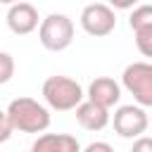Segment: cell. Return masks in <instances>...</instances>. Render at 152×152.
<instances>
[{
    "label": "cell",
    "instance_id": "6da1fadb",
    "mask_svg": "<svg viewBox=\"0 0 152 152\" xmlns=\"http://www.w3.org/2000/svg\"><path fill=\"white\" fill-rule=\"evenodd\" d=\"M7 119L12 124V131L21 133H43L50 126V112L45 104H40L33 97H17L7 104Z\"/></svg>",
    "mask_w": 152,
    "mask_h": 152
},
{
    "label": "cell",
    "instance_id": "7a4b0ae2",
    "mask_svg": "<svg viewBox=\"0 0 152 152\" xmlns=\"http://www.w3.org/2000/svg\"><path fill=\"white\" fill-rule=\"evenodd\" d=\"M43 97L48 102L50 109L57 112H71L83 102V88L78 81L69 78V76H48L43 83Z\"/></svg>",
    "mask_w": 152,
    "mask_h": 152
},
{
    "label": "cell",
    "instance_id": "3957f363",
    "mask_svg": "<svg viewBox=\"0 0 152 152\" xmlns=\"http://www.w3.org/2000/svg\"><path fill=\"white\" fill-rule=\"evenodd\" d=\"M38 40L50 52H62L74 43V21L66 14L52 12L45 19H40L38 26Z\"/></svg>",
    "mask_w": 152,
    "mask_h": 152
},
{
    "label": "cell",
    "instance_id": "277c9868",
    "mask_svg": "<svg viewBox=\"0 0 152 152\" xmlns=\"http://www.w3.org/2000/svg\"><path fill=\"white\" fill-rule=\"evenodd\" d=\"M121 86L133 95L135 104L152 107V62H131L121 74Z\"/></svg>",
    "mask_w": 152,
    "mask_h": 152
},
{
    "label": "cell",
    "instance_id": "5b68a950",
    "mask_svg": "<svg viewBox=\"0 0 152 152\" xmlns=\"http://www.w3.org/2000/svg\"><path fill=\"white\" fill-rule=\"evenodd\" d=\"M78 19H81V28L88 36H95V38H104V36H109L116 28V14L104 2H90V5H86L81 10Z\"/></svg>",
    "mask_w": 152,
    "mask_h": 152
},
{
    "label": "cell",
    "instance_id": "8992f818",
    "mask_svg": "<svg viewBox=\"0 0 152 152\" xmlns=\"http://www.w3.org/2000/svg\"><path fill=\"white\" fill-rule=\"evenodd\" d=\"M147 112L140 104H121L112 116L114 133L121 138H140L147 131Z\"/></svg>",
    "mask_w": 152,
    "mask_h": 152
},
{
    "label": "cell",
    "instance_id": "52a82bcc",
    "mask_svg": "<svg viewBox=\"0 0 152 152\" xmlns=\"http://www.w3.org/2000/svg\"><path fill=\"white\" fill-rule=\"evenodd\" d=\"M5 21H7V28H10L12 33H17V36H28V33H33V31L40 26L38 10H36L31 2H24V0L10 5Z\"/></svg>",
    "mask_w": 152,
    "mask_h": 152
},
{
    "label": "cell",
    "instance_id": "ba28073f",
    "mask_svg": "<svg viewBox=\"0 0 152 152\" xmlns=\"http://www.w3.org/2000/svg\"><path fill=\"white\" fill-rule=\"evenodd\" d=\"M88 100L104 109H112L121 100V83H116L112 76H97L88 86Z\"/></svg>",
    "mask_w": 152,
    "mask_h": 152
},
{
    "label": "cell",
    "instance_id": "9c48e42d",
    "mask_svg": "<svg viewBox=\"0 0 152 152\" xmlns=\"http://www.w3.org/2000/svg\"><path fill=\"white\" fill-rule=\"evenodd\" d=\"M74 112H76L78 126L86 128V131H102V128L112 121L109 109H104V107H100V104H95V102H90V100H83Z\"/></svg>",
    "mask_w": 152,
    "mask_h": 152
},
{
    "label": "cell",
    "instance_id": "30bf717a",
    "mask_svg": "<svg viewBox=\"0 0 152 152\" xmlns=\"http://www.w3.org/2000/svg\"><path fill=\"white\" fill-rule=\"evenodd\" d=\"M31 152H81V145L69 133H43L36 138Z\"/></svg>",
    "mask_w": 152,
    "mask_h": 152
},
{
    "label": "cell",
    "instance_id": "8fae6325",
    "mask_svg": "<svg viewBox=\"0 0 152 152\" xmlns=\"http://www.w3.org/2000/svg\"><path fill=\"white\" fill-rule=\"evenodd\" d=\"M128 26H131V31L152 26V5H138V7H133V12L128 17Z\"/></svg>",
    "mask_w": 152,
    "mask_h": 152
},
{
    "label": "cell",
    "instance_id": "7c38bea8",
    "mask_svg": "<svg viewBox=\"0 0 152 152\" xmlns=\"http://www.w3.org/2000/svg\"><path fill=\"white\" fill-rule=\"evenodd\" d=\"M133 36H135V48H138V52L152 62V26L135 28Z\"/></svg>",
    "mask_w": 152,
    "mask_h": 152
},
{
    "label": "cell",
    "instance_id": "4fadbf2b",
    "mask_svg": "<svg viewBox=\"0 0 152 152\" xmlns=\"http://www.w3.org/2000/svg\"><path fill=\"white\" fill-rule=\"evenodd\" d=\"M14 57L10 52H0V86L10 83L12 76H14Z\"/></svg>",
    "mask_w": 152,
    "mask_h": 152
},
{
    "label": "cell",
    "instance_id": "5bb4252c",
    "mask_svg": "<svg viewBox=\"0 0 152 152\" xmlns=\"http://www.w3.org/2000/svg\"><path fill=\"white\" fill-rule=\"evenodd\" d=\"M10 135H12V124L7 119V112L0 109V142H7Z\"/></svg>",
    "mask_w": 152,
    "mask_h": 152
},
{
    "label": "cell",
    "instance_id": "9a60e30c",
    "mask_svg": "<svg viewBox=\"0 0 152 152\" xmlns=\"http://www.w3.org/2000/svg\"><path fill=\"white\" fill-rule=\"evenodd\" d=\"M131 152H152V138H150V135H140V138H135Z\"/></svg>",
    "mask_w": 152,
    "mask_h": 152
},
{
    "label": "cell",
    "instance_id": "2e32d148",
    "mask_svg": "<svg viewBox=\"0 0 152 152\" xmlns=\"http://www.w3.org/2000/svg\"><path fill=\"white\" fill-rule=\"evenodd\" d=\"M81 152H114V150H112L109 142H104V140H95V142L86 145V150H81Z\"/></svg>",
    "mask_w": 152,
    "mask_h": 152
},
{
    "label": "cell",
    "instance_id": "e0dca14e",
    "mask_svg": "<svg viewBox=\"0 0 152 152\" xmlns=\"http://www.w3.org/2000/svg\"><path fill=\"white\" fill-rule=\"evenodd\" d=\"M107 2L112 10H131V7H135L138 0H107Z\"/></svg>",
    "mask_w": 152,
    "mask_h": 152
},
{
    "label": "cell",
    "instance_id": "ac0fdd59",
    "mask_svg": "<svg viewBox=\"0 0 152 152\" xmlns=\"http://www.w3.org/2000/svg\"><path fill=\"white\" fill-rule=\"evenodd\" d=\"M14 2H21V0H0V5H14Z\"/></svg>",
    "mask_w": 152,
    "mask_h": 152
}]
</instances>
